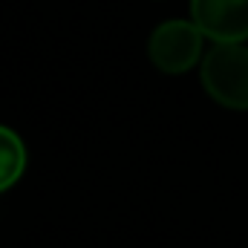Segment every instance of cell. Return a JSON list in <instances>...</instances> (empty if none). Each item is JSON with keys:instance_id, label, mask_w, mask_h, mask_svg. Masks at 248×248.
<instances>
[{"instance_id": "obj_1", "label": "cell", "mask_w": 248, "mask_h": 248, "mask_svg": "<svg viewBox=\"0 0 248 248\" xmlns=\"http://www.w3.org/2000/svg\"><path fill=\"white\" fill-rule=\"evenodd\" d=\"M202 87L205 93L228 107L248 110V46L246 44H214L202 61Z\"/></svg>"}, {"instance_id": "obj_4", "label": "cell", "mask_w": 248, "mask_h": 248, "mask_svg": "<svg viewBox=\"0 0 248 248\" xmlns=\"http://www.w3.org/2000/svg\"><path fill=\"white\" fill-rule=\"evenodd\" d=\"M26 170V147L20 136L0 124V193L9 190Z\"/></svg>"}, {"instance_id": "obj_3", "label": "cell", "mask_w": 248, "mask_h": 248, "mask_svg": "<svg viewBox=\"0 0 248 248\" xmlns=\"http://www.w3.org/2000/svg\"><path fill=\"white\" fill-rule=\"evenodd\" d=\"M190 20L214 44L248 41V0H190Z\"/></svg>"}, {"instance_id": "obj_2", "label": "cell", "mask_w": 248, "mask_h": 248, "mask_svg": "<svg viewBox=\"0 0 248 248\" xmlns=\"http://www.w3.org/2000/svg\"><path fill=\"white\" fill-rule=\"evenodd\" d=\"M205 35L193 20H165L153 29L147 41V55L153 66L165 75H182L202 58Z\"/></svg>"}]
</instances>
